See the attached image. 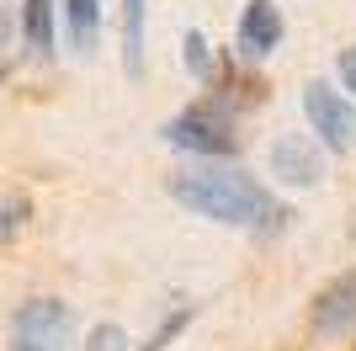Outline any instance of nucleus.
Here are the masks:
<instances>
[{"label":"nucleus","mask_w":356,"mask_h":351,"mask_svg":"<svg viewBox=\"0 0 356 351\" xmlns=\"http://www.w3.org/2000/svg\"><path fill=\"white\" fill-rule=\"evenodd\" d=\"M170 197H176L186 213L223 229H255V234H277L287 229V213L277 197H271L250 171L239 165H197V171H181L170 181Z\"/></svg>","instance_id":"1"},{"label":"nucleus","mask_w":356,"mask_h":351,"mask_svg":"<svg viewBox=\"0 0 356 351\" xmlns=\"http://www.w3.org/2000/svg\"><path fill=\"white\" fill-rule=\"evenodd\" d=\"M165 144L170 149H186V155H202V160H229L239 155V123H234V107L223 96H208V102H192L181 117L165 123Z\"/></svg>","instance_id":"2"},{"label":"nucleus","mask_w":356,"mask_h":351,"mask_svg":"<svg viewBox=\"0 0 356 351\" xmlns=\"http://www.w3.org/2000/svg\"><path fill=\"white\" fill-rule=\"evenodd\" d=\"M303 117H309L314 139L325 149H335V155H346V149L356 144V107H351V96H341L330 80H309V86H303Z\"/></svg>","instance_id":"3"},{"label":"nucleus","mask_w":356,"mask_h":351,"mask_svg":"<svg viewBox=\"0 0 356 351\" xmlns=\"http://www.w3.org/2000/svg\"><path fill=\"white\" fill-rule=\"evenodd\" d=\"M16 346L32 351H70L74 346V309L59 304V298H27L11 320Z\"/></svg>","instance_id":"4"},{"label":"nucleus","mask_w":356,"mask_h":351,"mask_svg":"<svg viewBox=\"0 0 356 351\" xmlns=\"http://www.w3.org/2000/svg\"><path fill=\"white\" fill-rule=\"evenodd\" d=\"M309 325H314V336H319V341H346V336H356V266L314 292Z\"/></svg>","instance_id":"5"},{"label":"nucleus","mask_w":356,"mask_h":351,"mask_svg":"<svg viewBox=\"0 0 356 351\" xmlns=\"http://www.w3.org/2000/svg\"><path fill=\"white\" fill-rule=\"evenodd\" d=\"M266 165H271V176H277L282 187H319V181H325V155H319V144H309V133H282V139H271Z\"/></svg>","instance_id":"6"},{"label":"nucleus","mask_w":356,"mask_h":351,"mask_svg":"<svg viewBox=\"0 0 356 351\" xmlns=\"http://www.w3.org/2000/svg\"><path fill=\"white\" fill-rule=\"evenodd\" d=\"M282 32H287V22H282V11L271 6V0H250L245 6V16H239V54L245 58H266L271 48L282 43Z\"/></svg>","instance_id":"7"},{"label":"nucleus","mask_w":356,"mask_h":351,"mask_svg":"<svg viewBox=\"0 0 356 351\" xmlns=\"http://www.w3.org/2000/svg\"><path fill=\"white\" fill-rule=\"evenodd\" d=\"M22 48L27 58H54V0H22Z\"/></svg>","instance_id":"8"},{"label":"nucleus","mask_w":356,"mask_h":351,"mask_svg":"<svg viewBox=\"0 0 356 351\" xmlns=\"http://www.w3.org/2000/svg\"><path fill=\"white\" fill-rule=\"evenodd\" d=\"M64 27H70L74 54H96V38H102V0H64Z\"/></svg>","instance_id":"9"},{"label":"nucleus","mask_w":356,"mask_h":351,"mask_svg":"<svg viewBox=\"0 0 356 351\" xmlns=\"http://www.w3.org/2000/svg\"><path fill=\"white\" fill-rule=\"evenodd\" d=\"M144 22H149V0H122V70L144 75Z\"/></svg>","instance_id":"10"},{"label":"nucleus","mask_w":356,"mask_h":351,"mask_svg":"<svg viewBox=\"0 0 356 351\" xmlns=\"http://www.w3.org/2000/svg\"><path fill=\"white\" fill-rule=\"evenodd\" d=\"M27 219H32V203H27V197H22V192H0V245L27 229Z\"/></svg>","instance_id":"11"},{"label":"nucleus","mask_w":356,"mask_h":351,"mask_svg":"<svg viewBox=\"0 0 356 351\" xmlns=\"http://www.w3.org/2000/svg\"><path fill=\"white\" fill-rule=\"evenodd\" d=\"M16 43H22V16H11V6H0V75H11Z\"/></svg>","instance_id":"12"},{"label":"nucleus","mask_w":356,"mask_h":351,"mask_svg":"<svg viewBox=\"0 0 356 351\" xmlns=\"http://www.w3.org/2000/svg\"><path fill=\"white\" fill-rule=\"evenodd\" d=\"M86 351H134V341H128V330H122V325H96V330H90L86 336Z\"/></svg>","instance_id":"13"},{"label":"nucleus","mask_w":356,"mask_h":351,"mask_svg":"<svg viewBox=\"0 0 356 351\" xmlns=\"http://www.w3.org/2000/svg\"><path fill=\"white\" fill-rule=\"evenodd\" d=\"M186 64H192L197 80H213V54H208V38H202V32H186Z\"/></svg>","instance_id":"14"},{"label":"nucleus","mask_w":356,"mask_h":351,"mask_svg":"<svg viewBox=\"0 0 356 351\" xmlns=\"http://www.w3.org/2000/svg\"><path fill=\"white\" fill-rule=\"evenodd\" d=\"M186 320H192V309L181 304V309H176V314H170V320H165V325H160V330H154V336H149V346H138V351H165V346H170V341H176V336H181V330H186Z\"/></svg>","instance_id":"15"},{"label":"nucleus","mask_w":356,"mask_h":351,"mask_svg":"<svg viewBox=\"0 0 356 351\" xmlns=\"http://www.w3.org/2000/svg\"><path fill=\"white\" fill-rule=\"evenodd\" d=\"M335 70H341L346 91H351V96H356V48H346V54H341V64H335Z\"/></svg>","instance_id":"16"},{"label":"nucleus","mask_w":356,"mask_h":351,"mask_svg":"<svg viewBox=\"0 0 356 351\" xmlns=\"http://www.w3.org/2000/svg\"><path fill=\"white\" fill-rule=\"evenodd\" d=\"M11 351H32V346H11Z\"/></svg>","instance_id":"17"}]
</instances>
